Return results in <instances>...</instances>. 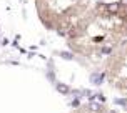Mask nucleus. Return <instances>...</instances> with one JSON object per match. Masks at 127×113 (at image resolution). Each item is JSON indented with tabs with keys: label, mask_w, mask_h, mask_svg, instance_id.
<instances>
[{
	"label": "nucleus",
	"mask_w": 127,
	"mask_h": 113,
	"mask_svg": "<svg viewBox=\"0 0 127 113\" xmlns=\"http://www.w3.org/2000/svg\"><path fill=\"white\" fill-rule=\"evenodd\" d=\"M127 42V3H100L90 8L67 32L70 50L85 58L107 56Z\"/></svg>",
	"instance_id": "f257e3e1"
},
{
	"label": "nucleus",
	"mask_w": 127,
	"mask_h": 113,
	"mask_svg": "<svg viewBox=\"0 0 127 113\" xmlns=\"http://www.w3.org/2000/svg\"><path fill=\"white\" fill-rule=\"evenodd\" d=\"M89 8V0H37L38 15L45 27L69 32Z\"/></svg>",
	"instance_id": "f03ea898"
},
{
	"label": "nucleus",
	"mask_w": 127,
	"mask_h": 113,
	"mask_svg": "<svg viewBox=\"0 0 127 113\" xmlns=\"http://www.w3.org/2000/svg\"><path fill=\"white\" fill-rule=\"evenodd\" d=\"M104 78L117 92L127 93V42L121 43L104 60Z\"/></svg>",
	"instance_id": "7ed1b4c3"
}]
</instances>
